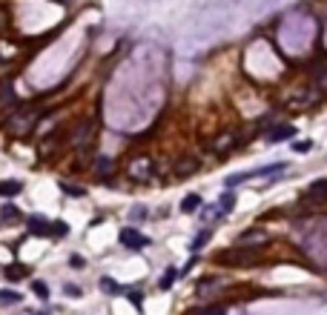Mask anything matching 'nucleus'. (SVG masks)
I'll return each instance as SVG.
<instances>
[{
	"instance_id": "1",
	"label": "nucleus",
	"mask_w": 327,
	"mask_h": 315,
	"mask_svg": "<svg viewBox=\"0 0 327 315\" xmlns=\"http://www.w3.org/2000/svg\"><path fill=\"white\" fill-rule=\"evenodd\" d=\"M152 172H155L152 158H146V155H141V158L126 163V178H129V181H149Z\"/></svg>"
},
{
	"instance_id": "2",
	"label": "nucleus",
	"mask_w": 327,
	"mask_h": 315,
	"mask_svg": "<svg viewBox=\"0 0 327 315\" xmlns=\"http://www.w3.org/2000/svg\"><path fill=\"white\" fill-rule=\"evenodd\" d=\"M92 135H95V120H80V124H75V129L69 132V147H86V143H92Z\"/></svg>"
},
{
	"instance_id": "3",
	"label": "nucleus",
	"mask_w": 327,
	"mask_h": 315,
	"mask_svg": "<svg viewBox=\"0 0 327 315\" xmlns=\"http://www.w3.org/2000/svg\"><path fill=\"white\" fill-rule=\"evenodd\" d=\"M37 120H40L37 115H23V112H17V115H12V117L6 120V129H9L12 135H17V138H20V135L29 132L32 126L37 124Z\"/></svg>"
},
{
	"instance_id": "4",
	"label": "nucleus",
	"mask_w": 327,
	"mask_h": 315,
	"mask_svg": "<svg viewBox=\"0 0 327 315\" xmlns=\"http://www.w3.org/2000/svg\"><path fill=\"white\" fill-rule=\"evenodd\" d=\"M118 241H121V247H126V249H144V247H149V238L141 235L138 229H132V227L121 229V232H118Z\"/></svg>"
},
{
	"instance_id": "5",
	"label": "nucleus",
	"mask_w": 327,
	"mask_h": 315,
	"mask_svg": "<svg viewBox=\"0 0 327 315\" xmlns=\"http://www.w3.org/2000/svg\"><path fill=\"white\" fill-rule=\"evenodd\" d=\"M270 241V235L264 229H247V232L238 238V247H264Z\"/></svg>"
},
{
	"instance_id": "6",
	"label": "nucleus",
	"mask_w": 327,
	"mask_h": 315,
	"mask_svg": "<svg viewBox=\"0 0 327 315\" xmlns=\"http://www.w3.org/2000/svg\"><path fill=\"white\" fill-rule=\"evenodd\" d=\"M296 135V126L293 124H278L267 132V143H281V140H290Z\"/></svg>"
},
{
	"instance_id": "7",
	"label": "nucleus",
	"mask_w": 327,
	"mask_h": 315,
	"mask_svg": "<svg viewBox=\"0 0 327 315\" xmlns=\"http://www.w3.org/2000/svg\"><path fill=\"white\" fill-rule=\"evenodd\" d=\"M26 224H29V232L37 235V238H46V235H52V224H49L46 218H40V215H32Z\"/></svg>"
},
{
	"instance_id": "8",
	"label": "nucleus",
	"mask_w": 327,
	"mask_h": 315,
	"mask_svg": "<svg viewBox=\"0 0 327 315\" xmlns=\"http://www.w3.org/2000/svg\"><path fill=\"white\" fill-rule=\"evenodd\" d=\"M195 169H198V158H189L187 155V158H181V161L172 166V175L175 178H187L189 172H195Z\"/></svg>"
},
{
	"instance_id": "9",
	"label": "nucleus",
	"mask_w": 327,
	"mask_h": 315,
	"mask_svg": "<svg viewBox=\"0 0 327 315\" xmlns=\"http://www.w3.org/2000/svg\"><path fill=\"white\" fill-rule=\"evenodd\" d=\"M112 172H115V163H112V158L109 155H101V158H95V175L98 178H112Z\"/></svg>"
},
{
	"instance_id": "10",
	"label": "nucleus",
	"mask_w": 327,
	"mask_h": 315,
	"mask_svg": "<svg viewBox=\"0 0 327 315\" xmlns=\"http://www.w3.org/2000/svg\"><path fill=\"white\" fill-rule=\"evenodd\" d=\"M238 147V140H235V132H224L221 138L212 143V152H218V155H224V152H230V149H235Z\"/></svg>"
},
{
	"instance_id": "11",
	"label": "nucleus",
	"mask_w": 327,
	"mask_h": 315,
	"mask_svg": "<svg viewBox=\"0 0 327 315\" xmlns=\"http://www.w3.org/2000/svg\"><path fill=\"white\" fill-rule=\"evenodd\" d=\"M201 206H204L201 195H195V192H189V195H184V201H181V206H178V209H181L184 215H195L198 209H201Z\"/></svg>"
},
{
	"instance_id": "12",
	"label": "nucleus",
	"mask_w": 327,
	"mask_h": 315,
	"mask_svg": "<svg viewBox=\"0 0 327 315\" xmlns=\"http://www.w3.org/2000/svg\"><path fill=\"white\" fill-rule=\"evenodd\" d=\"M23 192V183L15 181V178H9V181H0V198H17Z\"/></svg>"
},
{
	"instance_id": "13",
	"label": "nucleus",
	"mask_w": 327,
	"mask_h": 315,
	"mask_svg": "<svg viewBox=\"0 0 327 315\" xmlns=\"http://www.w3.org/2000/svg\"><path fill=\"white\" fill-rule=\"evenodd\" d=\"M0 221L3 224H17V221H23V212L15 204H3L0 206Z\"/></svg>"
},
{
	"instance_id": "14",
	"label": "nucleus",
	"mask_w": 327,
	"mask_h": 315,
	"mask_svg": "<svg viewBox=\"0 0 327 315\" xmlns=\"http://www.w3.org/2000/svg\"><path fill=\"white\" fill-rule=\"evenodd\" d=\"M304 198H310V201H327V181L310 183V189L304 192Z\"/></svg>"
},
{
	"instance_id": "15",
	"label": "nucleus",
	"mask_w": 327,
	"mask_h": 315,
	"mask_svg": "<svg viewBox=\"0 0 327 315\" xmlns=\"http://www.w3.org/2000/svg\"><path fill=\"white\" fill-rule=\"evenodd\" d=\"M3 275H6L9 281H23L26 275H29V266H23V264H9V266H3Z\"/></svg>"
},
{
	"instance_id": "16",
	"label": "nucleus",
	"mask_w": 327,
	"mask_h": 315,
	"mask_svg": "<svg viewBox=\"0 0 327 315\" xmlns=\"http://www.w3.org/2000/svg\"><path fill=\"white\" fill-rule=\"evenodd\" d=\"M233 204H235L233 192H224V195H221V198L215 201V206H218V212H221V215H227V212H230V209H233Z\"/></svg>"
},
{
	"instance_id": "17",
	"label": "nucleus",
	"mask_w": 327,
	"mask_h": 315,
	"mask_svg": "<svg viewBox=\"0 0 327 315\" xmlns=\"http://www.w3.org/2000/svg\"><path fill=\"white\" fill-rule=\"evenodd\" d=\"M178 275H181V272H178V270H175V266H169V270L167 272H164V278H161V289H169V286H172L175 284V281H178Z\"/></svg>"
},
{
	"instance_id": "18",
	"label": "nucleus",
	"mask_w": 327,
	"mask_h": 315,
	"mask_svg": "<svg viewBox=\"0 0 327 315\" xmlns=\"http://www.w3.org/2000/svg\"><path fill=\"white\" fill-rule=\"evenodd\" d=\"M15 89H12V83H3V89H0V103L3 106H9V103H15Z\"/></svg>"
},
{
	"instance_id": "19",
	"label": "nucleus",
	"mask_w": 327,
	"mask_h": 315,
	"mask_svg": "<svg viewBox=\"0 0 327 315\" xmlns=\"http://www.w3.org/2000/svg\"><path fill=\"white\" fill-rule=\"evenodd\" d=\"M98 286H101L103 293H109V295H115V293H121V286H118V284H115V281L109 278V275H103V278H101V281H98Z\"/></svg>"
},
{
	"instance_id": "20",
	"label": "nucleus",
	"mask_w": 327,
	"mask_h": 315,
	"mask_svg": "<svg viewBox=\"0 0 327 315\" xmlns=\"http://www.w3.org/2000/svg\"><path fill=\"white\" fill-rule=\"evenodd\" d=\"M60 192H63V195H72V198H83V195H86L83 186H72V183H60Z\"/></svg>"
},
{
	"instance_id": "21",
	"label": "nucleus",
	"mask_w": 327,
	"mask_h": 315,
	"mask_svg": "<svg viewBox=\"0 0 327 315\" xmlns=\"http://www.w3.org/2000/svg\"><path fill=\"white\" fill-rule=\"evenodd\" d=\"M52 235L55 238H66L69 235V224L66 221H52Z\"/></svg>"
},
{
	"instance_id": "22",
	"label": "nucleus",
	"mask_w": 327,
	"mask_h": 315,
	"mask_svg": "<svg viewBox=\"0 0 327 315\" xmlns=\"http://www.w3.org/2000/svg\"><path fill=\"white\" fill-rule=\"evenodd\" d=\"M17 301H23L20 298V293H12V289H0V304H17Z\"/></svg>"
},
{
	"instance_id": "23",
	"label": "nucleus",
	"mask_w": 327,
	"mask_h": 315,
	"mask_svg": "<svg viewBox=\"0 0 327 315\" xmlns=\"http://www.w3.org/2000/svg\"><path fill=\"white\" fill-rule=\"evenodd\" d=\"M195 315H227V309L218 307V304H212V307H198Z\"/></svg>"
},
{
	"instance_id": "24",
	"label": "nucleus",
	"mask_w": 327,
	"mask_h": 315,
	"mask_svg": "<svg viewBox=\"0 0 327 315\" xmlns=\"http://www.w3.org/2000/svg\"><path fill=\"white\" fill-rule=\"evenodd\" d=\"M207 241H210V229H201V232H198V238L192 241V252H198V249H201Z\"/></svg>"
},
{
	"instance_id": "25",
	"label": "nucleus",
	"mask_w": 327,
	"mask_h": 315,
	"mask_svg": "<svg viewBox=\"0 0 327 315\" xmlns=\"http://www.w3.org/2000/svg\"><path fill=\"white\" fill-rule=\"evenodd\" d=\"M32 289H35V295H40V298H49V286L43 284V281H35V284H32Z\"/></svg>"
},
{
	"instance_id": "26",
	"label": "nucleus",
	"mask_w": 327,
	"mask_h": 315,
	"mask_svg": "<svg viewBox=\"0 0 327 315\" xmlns=\"http://www.w3.org/2000/svg\"><path fill=\"white\" fill-rule=\"evenodd\" d=\"M293 149H296V152H310L313 140H298V143H293Z\"/></svg>"
},
{
	"instance_id": "27",
	"label": "nucleus",
	"mask_w": 327,
	"mask_h": 315,
	"mask_svg": "<svg viewBox=\"0 0 327 315\" xmlns=\"http://www.w3.org/2000/svg\"><path fill=\"white\" fill-rule=\"evenodd\" d=\"M129 301H132V307H135V309L144 307V298H141V293H129Z\"/></svg>"
},
{
	"instance_id": "28",
	"label": "nucleus",
	"mask_w": 327,
	"mask_h": 315,
	"mask_svg": "<svg viewBox=\"0 0 327 315\" xmlns=\"http://www.w3.org/2000/svg\"><path fill=\"white\" fill-rule=\"evenodd\" d=\"M69 264H72L75 270H83V266H86V261H83V258H78V255H72V258H69Z\"/></svg>"
},
{
	"instance_id": "29",
	"label": "nucleus",
	"mask_w": 327,
	"mask_h": 315,
	"mask_svg": "<svg viewBox=\"0 0 327 315\" xmlns=\"http://www.w3.org/2000/svg\"><path fill=\"white\" fill-rule=\"evenodd\" d=\"M63 293H66V295H80V286H75V284H66V286H63Z\"/></svg>"
},
{
	"instance_id": "30",
	"label": "nucleus",
	"mask_w": 327,
	"mask_h": 315,
	"mask_svg": "<svg viewBox=\"0 0 327 315\" xmlns=\"http://www.w3.org/2000/svg\"><path fill=\"white\" fill-rule=\"evenodd\" d=\"M132 215H135V221L146 218V212H144V206H135V212H132Z\"/></svg>"
}]
</instances>
